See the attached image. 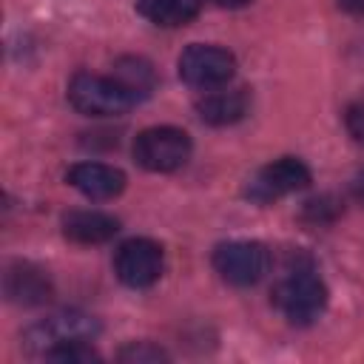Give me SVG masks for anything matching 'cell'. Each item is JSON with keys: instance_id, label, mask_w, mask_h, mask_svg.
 Listing matches in <instances>:
<instances>
[{"instance_id": "13", "label": "cell", "mask_w": 364, "mask_h": 364, "mask_svg": "<svg viewBox=\"0 0 364 364\" xmlns=\"http://www.w3.org/2000/svg\"><path fill=\"white\" fill-rule=\"evenodd\" d=\"M202 9V0H136V11L165 28L191 23Z\"/></svg>"}, {"instance_id": "2", "label": "cell", "mask_w": 364, "mask_h": 364, "mask_svg": "<svg viewBox=\"0 0 364 364\" xmlns=\"http://www.w3.org/2000/svg\"><path fill=\"white\" fill-rule=\"evenodd\" d=\"M273 304L290 324H310L327 307V287L318 276L307 270H296L276 284Z\"/></svg>"}, {"instance_id": "9", "label": "cell", "mask_w": 364, "mask_h": 364, "mask_svg": "<svg viewBox=\"0 0 364 364\" xmlns=\"http://www.w3.org/2000/svg\"><path fill=\"white\" fill-rule=\"evenodd\" d=\"M3 290L6 299L23 307H34L51 299V279L43 267L31 262H11L3 276Z\"/></svg>"}, {"instance_id": "14", "label": "cell", "mask_w": 364, "mask_h": 364, "mask_svg": "<svg viewBox=\"0 0 364 364\" xmlns=\"http://www.w3.org/2000/svg\"><path fill=\"white\" fill-rule=\"evenodd\" d=\"M114 77H117L128 91H134L139 100L148 97L151 88H154V71H151V65H148L145 60H136V57H125V60H119Z\"/></svg>"}, {"instance_id": "20", "label": "cell", "mask_w": 364, "mask_h": 364, "mask_svg": "<svg viewBox=\"0 0 364 364\" xmlns=\"http://www.w3.org/2000/svg\"><path fill=\"white\" fill-rule=\"evenodd\" d=\"M213 6H222V9H242V6H247V3H253V0H210Z\"/></svg>"}, {"instance_id": "7", "label": "cell", "mask_w": 364, "mask_h": 364, "mask_svg": "<svg viewBox=\"0 0 364 364\" xmlns=\"http://www.w3.org/2000/svg\"><path fill=\"white\" fill-rule=\"evenodd\" d=\"M236 71V60L228 48L193 43L179 57V77L193 88H219Z\"/></svg>"}, {"instance_id": "12", "label": "cell", "mask_w": 364, "mask_h": 364, "mask_svg": "<svg viewBox=\"0 0 364 364\" xmlns=\"http://www.w3.org/2000/svg\"><path fill=\"white\" fill-rule=\"evenodd\" d=\"M119 222L102 210H71L63 216V233L77 245H102L114 239Z\"/></svg>"}, {"instance_id": "11", "label": "cell", "mask_w": 364, "mask_h": 364, "mask_svg": "<svg viewBox=\"0 0 364 364\" xmlns=\"http://www.w3.org/2000/svg\"><path fill=\"white\" fill-rule=\"evenodd\" d=\"M250 108V97L245 88H219L196 100V114L208 125H233L239 122Z\"/></svg>"}, {"instance_id": "5", "label": "cell", "mask_w": 364, "mask_h": 364, "mask_svg": "<svg viewBox=\"0 0 364 364\" xmlns=\"http://www.w3.org/2000/svg\"><path fill=\"white\" fill-rule=\"evenodd\" d=\"M213 267L225 282H230L236 287H247V284H256L259 279H264V273L270 270V253L262 242L236 239V242H225L213 250Z\"/></svg>"}, {"instance_id": "1", "label": "cell", "mask_w": 364, "mask_h": 364, "mask_svg": "<svg viewBox=\"0 0 364 364\" xmlns=\"http://www.w3.org/2000/svg\"><path fill=\"white\" fill-rule=\"evenodd\" d=\"M68 102L85 117H119L139 102L134 91H128L117 77L100 74H74L68 82Z\"/></svg>"}, {"instance_id": "21", "label": "cell", "mask_w": 364, "mask_h": 364, "mask_svg": "<svg viewBox=\"0 0 364 364\" xmlns=\"http://www.w3.org/2000/svg\"><path fill=\"white\" fill-rule=\"evenodd\" d=\"M353 193H355V196L364 202V171H358V176L353 179Z\"/></svg>"}, {"instance_id": "15", "label": "cell", "mask_w": 364, "mask_h": 364, "mask_svg": "<svg viewBox=\"0 0 364 364\" xmlns=\"http://www.w3.org/2000/svg\"><path fill=\"white\" fill-rule=\"evenodd\" d=\"M46 358L60 361V364H91V361H100V353L88 344V338H80V341H68V344L51 350Z\"/></svg>"}, {"instance_id": "10", "label": "cell", "mask_w": 364, "mask_h": 364, "mask_svg": "<svg viewBox=\"0 0 364 364\" xmlns=\"http://www.w3.org/2000/svg\"><path fill=\"white\" fill-rule=\"evenodd\" d=\"M68 185L88 199H114L125 188V173L102 162H80L68 171Z\"/></svg>"}, {"instance_id": "16", "label": "cell", "mask_w": 364, "mask_h": 364, "mask_svg": "<svg viewBox=\"0 0 364 364\" xmlns=\"http://www.w3.org/2000/svg\"><path fill=\"white\" fill-rule=\"evenodd\" d=\"M338 213H341V205H338L333 196H316V199L304 202L301 219L310 222V225H330Z\"/></svg>"}, {"instance_id": "6", "label": "cell", "mask_w": 364, "mask_h": 364, "mask_svg": "<svg viewBox=\"0 0 364 364\" xmlns=\"http://www.w3.org/2000/svg\"><path fill=\"white\" fill-rule=\"evenodd\" d=\"M310 185V168L296 159V156H282L264 168H259L247 188H245V196L250 202H259V205H267V202H276L287 193H296L301 188Z\"/></svg>"}, {"instance_id": "3", "label": "cell", "mask_w": 364, "mask_h": 364, "mask_svg": "<svg viewBox=\"0 0 364 364\" xmlns=\"http://www.w3.org/2000/svg\"><path fill=\"white\" fill-rule=\"evenodd\" d=\"M191 156V136L179 128L159 125V128H145L134 139V159L145 171L154 173H171L182 168Z\"/></svg>"}, {"instance_id": "8", "label": "cell", "mask_w": 364, "mask_h": 364, "mask_svg": "<svg viewBox=\"0 0 364 364\" xmlns=\"http://www.w3.org/2000/svg\"><path fill=\"white\" fill-rule=\"evenodd\" d=\"M114 270L117 279L134 290L151 287L165 270V253L151 239H128L114 256Z\"/></svg>"}, {"instance_id": "18", "label": "cell", "mask_w": 364, "mask_h": 364, "mask_svg": "<svg viewBox=\"0 0 364 364\" xmlns=\"http://www.w3.org/2000/svg\"><path fill=\"white\" fill-rule=\"evenodd\" d=\"M344 125L355 142H364V102H353L344 114Z\"/></svg>"}, {"instance_id": "17", "label": "cell", "mask_w": 364, "mask_h": 364, "mask_svg": "<svg viewBox=\"0 0 364 364\" xmlns=\"http://www.w3.org/2000/svg\"><path fill=\"white\" fill-rule=\"evenodd\" d=\"M117 358H119V361H125V364H154V361H165L168 355H165L159 347L148 344V341H139V344L134 341V344L122 347Z\"/></svg>"}, {"instance_id": "4", "label": "cell", "mask_w": 364, "mask_h": 364, "mask_svg": "<svg viewBox=\"0 0 364 364\" xmlns=\"http://www.w3.org/2000/svg\"><path fill=\"white\" fill-rule=\"evenodd\" d=\"M100 333V324L85 316V313H77V310H63V313H54L37 324H31L23 336V347L28 353H37V355H48L51 350L68 344V341H80V338H94Z\"/></svg>"}, {"instance_id": "19", "label": "cell", "mask_w": 364, "mask_h": 364, "mask_svg": "<svg viewBox=\"0 0 364 364\" xmlns=\"http://www.w3.org/2000/svg\"><path fill=\"white\" fill-rule=\"evenodd\" d=\"M338 9L353 17H364V0H338Z\"/></svg>"}]
</instances>
